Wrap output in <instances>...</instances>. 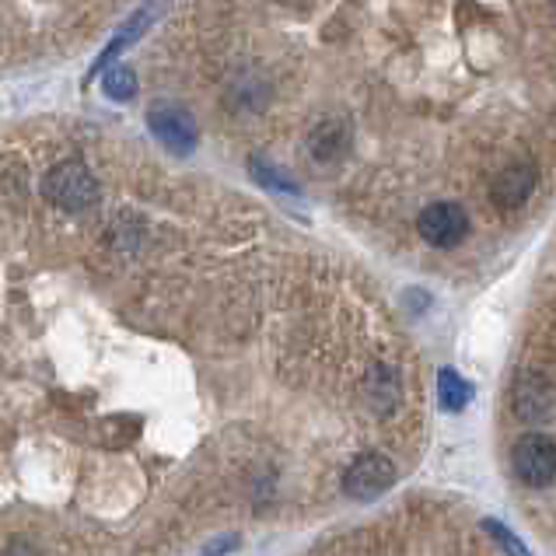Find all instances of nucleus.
<instances>
[{
	"label": "nucleus",
	"mask_w": 556,
	"mask_h": 556,
	"mask_svg": "<svg viewBox=\"0 0 556 556\" xmlns=\"http://www.w3.org/2000/svg\"><path fill=\"white\" fill-rule=\"evenodd\" d=\"M42 197L53 206H60V211L81 214L99 200V182H94V176L81 162H63L53 165L50 176L42 179Z\"/></svg>",
	"instance_id": "obj_1"
},
{
	"label": "nucleus",
	"mask_w": 556,
	"mask_h": 556,
	"mask_svg": "<svg viewBox=\"0 0 556 556\" xmlns=\"http://www.w3.org/2000/svg\"><path fill=\"white\" fill-rule=\"evenodd\" d=\"M148 126L157 137V144L168 148L172 154H193V148L200 144V130H197L193 113L176 102H154L148 109Z\"/></svg>",
	"instance_id": "obj_2"
},
{
	"label": "nucleus",
	"mask_w": 556,
	"mask_h": 556,
	"mask_svg": "<svg viewBox=\"0 0 556 556\" xmlns=\"http://www.w3.org/2000/svg\"><path fill=\"white\" fill-rule=\"evenodd\" d=\"M511 469L526 486H549L556 480V441L529 434L511 448Z\"/></svg>",
	"instance_id": "obj_3"
},
{
	"label": "nucleus",
	"mask_w": 556,
	"mask_h": 556,
	"mask_svg": "<svg viewBox=\"0 0 556 556\" xmlns=\"http://www.w3.org/2000/svg\"><path fill=\"white\" fill-rule=\"evenodd\" d=\"M417 231L427 245L434 249H455L469 231V217L458 203L444 200V203H431L417 220Z\"/></svg>",
	"instance_id": "obj_4"
},
{
	"label": "nucleus",
	"mask_w": 556,
	"mask_h": 556,
	"mask_svg": "<svg viewBox=\"0 0 556 556\" xmlns=\"http://www.w3.org/2000/svg\"><path fill=\"white\" fill-rule=\"evenodd\" d=\"M392 483H395V466L378 452L354 458V466L343 476V490L357 501H371L378 494H386Z\"/></svg>",
	"instance_id": "obj_5"
},
{
	"label": "nucleus",
	"mask_w": 556,
	"mask_h": 556,
	"mask_svg": "<svg viewBox=\"0 0 556 556\" xmlns=\"http://www.w3.org/2000/svg\"><path fill=\"white\" fill-rule=\"evenodd\" d=\"M535 189V165L532 162H515L507 165L501 176L490 186V200H494L501 211H515L521 206Z\"/></svg>",
	"instance_id": "obj_6"
},
{
	"label": "nucleus",
	"mask_w": 556,
	"mask_h": 556,
	"mask_svg": "<svg viewBox=\"0 0 556 556\" xmlns=\"http://www.w3.org/2000/svg\"><path fill=\"white\" fill-rule=\"evenodd\" d=\"M308 144H312L315 162H337V157H343L346 148H351V126H346L343 119H326V123L315 126Z\"/></svg>",
	"instance_id": "obj_7"
},
{
	"label": "nucleus",
	"mask_w": 556,
	"mask_h": 556,
	"mask_svg": "<svg viewBox=\"0 0 556 556\" xmlns=\"http://www.w3.org/2000/svg\"><path fill=\"white\" fill-rule=\"evenodd\" d=\"M151 18H154V11H151V8L137 11L134 18H130V22H126V25H123V28L116 31V39L105 46V50H102V56L91 63V74H88V81H91V77H99L102 71H109V67H113V63H116V56H119V53L126 50V46H134V42L140 39V31H144V28L151 25Z\"/></svg>",
	"instance_id": "obj_8"
},
{
	"label": "nucleus",
	"mask_w": 556,
	"mask_h": 556,
	"mask_svg": "<svg viewBox=\"0 0 556 556\" xmlns=\"http://www.w3.org/2000/svg\"><path fill=\"white\" fill-rule=\"evenodd\" d=\"M515 406H518V417L543 420L546 413H549V386H546L543 378H535V375L518 378V386H515Z\"/></svg>",
	"instance_id": "obj_9"
},
{
	"label": "nucleus",
	"mask_w": 556,
	"mask_h": 556,
	"mask_svg": "<svg viewBox=\"0 0 556 556\" xmlns=\"http://www.w3.org/2000/svg\"><path fill=\"white\" fill-rule=\"evenodd\" d=\"M102 88L113 102H130L137 94V74L126 63H113L109 71H102Z\"/></svg>",
	"instance_id": "obj_10"
},
{
	"label": "nucleus",
	"mask_w": 556,
	"mask_h": 556,
	"mask_svg": "<svg viewBox=\"0 0 556 556\" xmlns=\"http://www.w3.org/2000/svg\"><path fill=\"white\" fill-rule=\"evenodd\" d=\"M469 386L463 378H458L452 368H444L441 375H438V400H441V406L444 409H452V413H458L466 403H469Z\"/></svg>",
	"instance_id": "obj_11"
},
{
	"label": "nucleus",
	"mask_w": 556,
	"mask_h": 556,
	"mask_svg": "<svg viewBox=\"0 0 556 556\" xmlns=\"http://www.w3.org/2000/svg\"><path fill=\"white\" fill-rule=\"evenodd\" d=\"M252 172H256V179L266 182V186H277V189H288V193H298V186L291 179H280V172L266 168L263 162H252Z\"/></svg>",
	"instance_id": "obj_12"
},
{
	"label": "nucleus",
	"mask_w": 556,
	"mask_h": 556,
	"mask_svg": "<svg viewBox=\"0 0 556 556\" xmlns=\"http://www.w3.org/2000/svg\"><path fill=\"white\" fill-rule=\"evenodd\" d=\"M486 532H490V535H497L501 543H504V549L511 553V556H529V553H526V546H521L518 539L501 526V521H486Z\"/></svg>",
	"instance_id": "obj_13"
}]
</instances>
